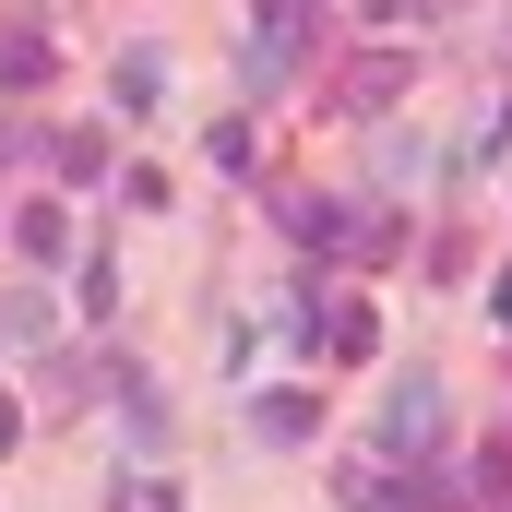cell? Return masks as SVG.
Listing matches in <instances>:
<instances>
[{"mask_svg": "<svg viewBox=\"0 0 512 512\" xmlns=\"http://www.w3.org/2000/svg\"><path fill=\"white\" fill-rule=\"evenodd\" d=\"M382 453H405V465L441 453V382H429V370H405V382L382 393Z\"/></svg>", "mask_w": 512, "mask_h": 512, "instance_id": "cell-1", "label": "cell"}, {"mask_svg": "<svg viewBox=\"0 0 512 512\" xmlns=\"http://www.w3.org/2000/svg\"><path fill=\"white\" fill-rule=\"evenodd\" d=\"M334 501H358V512H393V501H405L393 453H346V465H334Z\"/></svg>", "mask_w": 512, "mask_h": 512, "instance_id": "cell-2", "label": "cell"}, {"mask_svg": "<svg viewBox=\"0 0 512 512\" xmlns=\"http://www.w3.org/2000/svg\"><path fill=\"white\" fill-rule=\"evenodd\" d=\"M310 334H322V358H346V370H358V358H382V310H358V298H346V310H322Z\"/></svg>", "mask_w": 512, "mask_h": 512, "instance_id": "cell-3", "label": "cell"}, {"mask_svg": "<svg viewBox=\"0 0 512 512\" xmlns=\"http://www.w3.org/2000/svg\"><path fill=\"white\" fill-rule=\"evenodd\" d=\"M262 12V48H251V72L262 84H286V72H298V0H251Z\"/></svg>", "mask_w": 512, "mask_h": 512, "instance_id": "cell-4", "label": "cell"}, {"mask_svg": "<svg viewBox=\"0 0 512 512\" xmlns=\"http://www.w3.org/2000/svg\"><path fill=\"white\" fill-rule=\"evenodd\" d=\"M108 96H120V120H155V108H167V60H155V48H131L120 72H108Z\"/></svg>", "mask_w": 512, "mask_h": 512, "instance_id": "cell-5", "label": "cell"}, {"mask_svg": "<svg viewBox=\"0 0 512 512\" xmlns=\"http://www.w3.org/2000/svg\"><path fill=\"white\" fill-rule=\"evenodd\" d=\"M108 382H120V417H131V441H143V453H155V441H167V405H155V382H143V370H108Z\"/></svg>", "mask_w": 512, "mask_h": 512, "instance_id": "cell-6", "label": "cell"}, {"mask_svg": "<svg viewBox=\"0 0 512 512\" xmlns=\"http://www.w3.org/2000/svg\"><path fill=\"white\" fill-rule=\"evenodd\" d=\"M393 96H405V60H358V72H346V108H358V120H382Z\"/></svg>", "mask_w": 512, "mask_h": 512, "instance_id": "cell-7", "label": "cell"}, {"mask_svg": "<svg viewBox=\"0 0 512 512\" xmlns=\"http://www.w3.org/2000/svg\"><path fill=\"white\" fill-rule=\"evenodd\" d=\"M48 60H60V48H48L36 24H12V36H0V84H48Z\"/></svg>", "mask_w": 512, "mask_h": 512, "instance_id": "cell-8", "label": "cell"}, {"mask_svg": "<svg viewBox=\"0 0 512 512\" xmlns=\"http://www.w3.org/2000/svg\"><path fill=\"white\" fill-rule=\"evenodd\" d=\"M251 429L274 441V453H286V441H310V393H262V405H251Z\"/></svg>", "mask_w": 512, "mask_h": 512, "instance_id": "cell-9", "label": "cell"}, {"mask_svg": "<svg viewBox=\"0 0 512 512\" xmlns=\"http://www.w3.org/2000/svg\"><path fill=\"white\" fill-rule=\"evenodd\" d=\"M12 239H24V262H60V251H72V227H60V203H24V215H12Z\"/></svg>", "mask_w": 512, "mask_h": 512, "instance_id": "cell-10", "label": "cell"}, {"mask_svg": "<svg viewBox=\"0 0 512 512\" xmlns=\"http://www.w3.org/2000/svg\"><path fill=\"white\" fill-rule=\"evenodd\" d=\"M0 334H12V346H48V298L12 286V298H0Z\"/></svg>", "mask_w": 512, "mask_h": 512, "instance_id": "cell-11", "label": "cell"}, {"mask_svg": "<svg viewBox=\"0 0 512 512\" xmlns=\"http://www.w3.org/2000/svg\"><path fill=\"white\" fill-rule=\"evenodd\" d=\"M60 179H72V191H96V179H108V143H96V131H72V143H60Z\"/></svg>", "mask_w": 512, "mask_h": 512, "instance_id": "cell-12", "label": "cell"}, {"mask_svg": "<svg viewBox=\"0 0 512 512\" xmlns=\"http://www.w3.org/2000/svg\"><path fill=\"white\" fill-rule=\"evenodd\" d=\"M358 12H370V24H417L429 0H358Z\"/></svg>", "mask_w": 512, "mask_h": 512, "instance_id": "cell-13", "label": "cell"}, {"mask_svg": "<svg viewBox=\"0 0 512 512\" xmlns=\"http://www.w3.org/2000/svg\"><path fill=\"white\" fill-rule=\"evenodd\" d=\"M489 322H501V334H512V274H501V286H489Z\"/></svg>", "mask_w": 512, "mask_h": 512, "instance_id": "cell-14", "label": "cell"}, {"mask_svg": "<svg viewBox=\"0 0 512 512\" xmlns=\"http://www.w3.org/2000/svg\"><path fill=\"white\" fill-rule=\"evenodd\" d=\"M131 512H179V501H167V489H143V501H131Z\"/></svg>", "mask_w": 512, "mask_h": 512, "instance_id": "cell-15", "label": "cell"}, {"mask_svg": "<svg viewBox=\"0 0 512 512\" xmlns=\"http://www.w3.org/2000/svg\"><path fill=\"white\" fill-rule=\"evenodd\" d=\"M12 429H24V417H12V405H0V453H12Z\"/></svg>", "mask_w": 512, "mask_h": 512, "instance_id": "cell-16", "label": "cell"}]
</instances>
